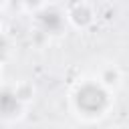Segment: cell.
I'll list each match as a JSON object with an SVG mask.
<instances>
[{
  "mask_svg": "<svg viewBox=\"0 0 129 129\" xmlns=\"http://www.w3.org/2000/svg\"><path fill=\"white\" fill-rule=\"evenodd\" d=\"M73 109L83 119H101L107 115L113 99L107 87H103L99 81H85L77 85V89L71 95Z\"/></svg>",
  "mask_w": 129,
  "mask_h": 129,
  "instance_id": "1",
  "label": "cell"
}]
</instances>
